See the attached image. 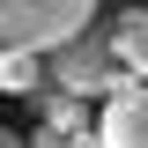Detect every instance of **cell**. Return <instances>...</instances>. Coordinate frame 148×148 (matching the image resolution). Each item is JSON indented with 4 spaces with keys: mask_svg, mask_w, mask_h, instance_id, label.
I'll return each instance as SVG.
<instances>
[{
    "mask_svg": "<svg viewBox=\"0 0 148 148\" xmlns=\"http://www.w3.org/2000/svg\"><path fill=\"white\" fill-rule=\"evenodd\" d=\"M89 30H96V8L89 0H8V8H0V52L59 59Z\"/></svg>",
    "mask_w": 148,
    "mask_h": 148,
    "instance_id": "obj_1",
    "label": "cell"
},
{
    "mask_svg": "<svg viewBox=\"0 0 148 148\" xmlns=\"http://www.w3.org/2000/svg\"><path fill=\"white\" fill-rule=\"evenodd\" d=\"M52 89L59 96H119V89H133V74H126V59L111 52V37L104 30H89L82 45H67V52L52 59Z\"/></svg>",
    "mask_w": 148,
    "mask_h": 148,
    "instance_id": "obj_2",
    "label": "cell"
},
{
    "mask_svg": "<svg viewBox=\"0 0 148 148\" xmlns=\"http://www.w3.org/2000/svg\"><path fill=\"white\" fill-rule=\"evenodd\" d=\"M96 133H104V148H148V82L111 96L96 111Z\"/></svg>",
    "mask_w": 148,
    "mask_h": 148,
    "instance_id": "obj_3",
    "label": "cell"
},
{
    "mask_svg": "<svg viewBox=\"0 0 148 148\" xmlns=\"http://www.w3.org/2000/svg\"><path fill=\"white\" fill-rule=\"evenodd\" d=\"M111 52L126 59V74H133V82H148V8H133V15H119V22H111Z\"/></svg>",
    "mask_w": 148,
    "mask_h": 148,
    "instance_id": "obj_4",
    "label": "cell"
},
{
    "mask_svg": "<svg viewBox=\"0 0 148 148\" xmlns=\"http://www.w3.org/2000/svg\"><path fill=\"white\" fill-rule=\"evenodd\" d=\"M37 104H45V126H52V133H67V141H82V133H96L89 126V111H82V96H37Z\"/></svg>",
    "mask_w": 148,
    "mask_h": 148,
    "instance_id": "obj_5",
    "label": "cell"
},
{
    "mask_svg": "<svg viewBox=\"0 0 148 148\" xmlns=\"http://www.w3.org/2000/svg\"><path fill=\"white\" fill-rule=\"evenodd\" d=\"M0 82H8V96H30L37 82H45V59H30V52H0Z\"/></svg>",
    "mask_w": 148,
    "mask_h": 148,
    "instance_id": "obj_6",
    "label": "cell"
},
{
    "mask_svg": "<svg viewBox=\"0 0 148 148\" xmlns=\"http://www.w3.org/2000/svg\"><path fill=\"white\" fill-rule=\"evenodd\" d=\"M30 148H74V141H67V133H52V126H37V133H30Z\"/></svg>",
    "mask_w": 148,
    "mask_h": 148,
    "instance_id": "obj_7",
    "label": "cell"
},
{
    "mask_svg": "<svg viewBox=\"0 0 148 148\" xmlns=\"http://www.w3.org/2000/svg\"><path fill=\"white\" fill-rule=\"evenodd\" d=\"M0 148H30V141H22V133H0Z\"/></svg>",
    "mask_w": 148,
    "mask_h": 148,
    "instance_id": "obj_8",
    "label": "cell"
}]
</instances>
